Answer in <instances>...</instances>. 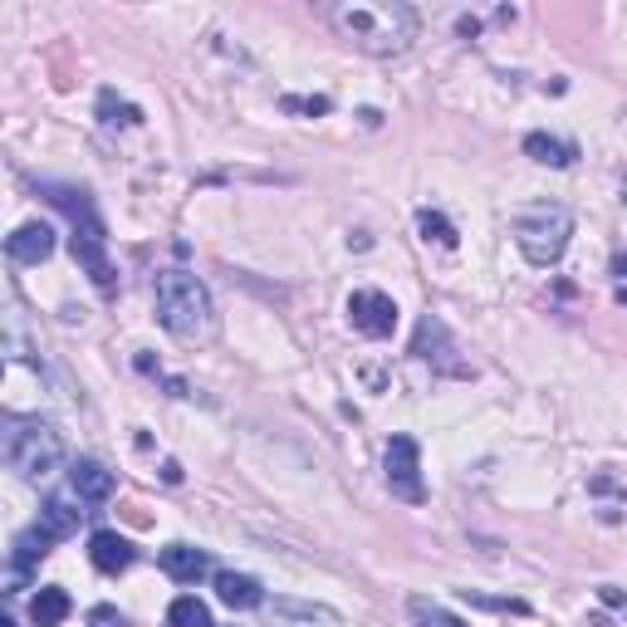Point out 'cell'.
Listing matches in <instances>:
<instances>
[{"label":"cell","mask_w":627,"mask_h":627,"mask_svg":"<svg viewBox=\"0 0 627 627\" xmlns=\"http://www.w3.org/2000/svg\"><path fill=\"white\" fill-rule=\"evenodd\" d=\"M323 15L348 45L378 59L402 55L417 39V10L407 0H343V5H329Z\"/></svg>","instance_id":"cell-1"},{"label":"cell","mask_w":627,"mask_h":627,"mask_svg":"<svg viewBox=\"0 0 627 627\" xmlns=\"http://www.w3.org/2000/svg\"><path fill=\"white\" fill-rule=\"evenodd\" d=\"M35 191L55 211L69 216V226H74V260L88 270V280H94L104 295H114L118 270H114V260H108V226H104V216H98L94 197H88L84 187H69V181H39Z\"/></svg>","instance_id":"cell-2"},{"label":"cell","mask_w":627,"mask_h":627,"mask_svg":"<svg viewBox=\"0 0 627 627\" xmlns=\"http://www.w3.org/2000/svg\"><path fill=\"white\" fill-rule=\"evenodd\" d=\"M153 299H157V323L171 333V339L201 343V339L216 333V305H211V289L201 285L191 270H162L157 285H153Z\"/></svg>","instance_id":"cell-3"},{"label":"cell","mask_w":627,"mask_h":627,"mask_svg":"<svg viewBox=\"0 0 627 627\" xmlns=\"http://www.w3.org/2000/svg\"><path fill=\"white\" fill-rule=\"evenodd\" d=\"M5 461L25 481H45L64 466V437L39 417H5Z\"/></svg>","instance_id":"cell-4"},{"label":"cell","mask_w":627,"mask_h":627,"mask_svg":"<svg viewBox=\"0 0 627 627\" xmlns=\"http://www.w3.org/2000/svg\"><path fill=\"white\" fill-rule=\"evenodd\" d=\"M569 236H573V216L564 206H530L514 216V246H520V256L530 260L534 270H554L564 260V250H569Z\"/></svg>","instance_id":"cell-5"},{"label":"cell","mask_w":627,"mask_h":627,"mask_svg":"<svg viewBox=\"0 0 627 627\" xmlns=\"http://www.w3.org/2000/svg\"><path fill=\"white\" fill-rule=\"evenodd\" d=\"M382 481H388L392 500L422 505L427 500V481H422V447L412 437H392L382 451Z\"/></svg>","instance_id":"cell-6"},{"label":"cell","mask_w":627,"mask_h":627,"mask_svg":"<svg viewBox=\"0 0 627 627\" xmlns=\"http://www.w3.org/2000/svg\"><path fill=\"white\" fill-rule=\"evenodd\" d=\"M412 353H417L422 363H431L437 372H447V378H471V363L461 358L457 339H451V329L437 319V314H427V319L417 323V339H412Z\"/></svg>","instance_id":"cell-7"},{"label":"cell","mask_w":627,"mask_h":627,"mask_svg":"<svg viewBox=\"0 0 627 627\" xmlns=\"http://www.w3.org/2000/svg\"><path fill=\"white\" fill-rule=\"evenodd\" d=\"M348 319L363 339H388L398 329V305L382 289H353L348 295Z\"/></svg>","instance_id":"cell-8"},{"label":"cell","mask_w":627,"mask_h":627,"mask_svg":"<svg viewBox=\"0 0 627 627\" xmlns=\"http://www.w3.org/2000/svg\"><path fill=\"white\" fill-rule=\"evenodd\" d=\"M114 471L104 466V461H74V466H69V495H74L79 505H104L108 495H114Z\"/></svg>","instance_id":"cell-9"},{"label":"cell","mask_w":627,"mask_h":627,"mask_svg":"<svg viewBox=\"0 0 627 627\" xmlns=\"http://www.w3.org/2000/svg\"><path fill=\"white\" fill-rule=\"evenodd\" d=\"M5 256L15 260V265H39V260L55 256V230H49L45 221H25V226L5 240Z\"/></svg>","instance_id":"cell-10"},{"label":"cell","mask_w":627,"mask_h":627,"mask_svg":"<svg viewBox=\"0 0 627 627\" xmlns=\"http://www.w3.org/2000/svg\"><path fill=\"white\" fill-rule=\"evenodd\" d=\"M157 564H162V573L177 583H201L211 573V554L197 549V544H167V549L157 554Z\"/></svg>","instance_id":"cell-11"},{"label":"cell","mask_w":627,"mask_h":627,"mask_svg":"<svg viewBox=\"0 0 627 627\" xmlns=\"http://www.w3.org/2000/svg\"><path fill=\"white\" fill-rule=\"evenodd\" d=\"M88 559H94V569H98V573H123V569H133L138 549L123 540V534L98 530L94 540H88Z\"/></svg>","instance_id":"cell-12"},{"label":"cell","mask_w":627,"mask_h":627,"mask_svg":"<svg viewBox=\"0 0 627 627\" xmlns=\"http://www.w3.org/2000/svg\"><path fill=\"white\" fill-rule=\"evenodd\" d=\"M216 599L226 603V608H260L265 603V589H260L250 573H216Z\"/></svg>","instance_id":"cell-13"},{"label":"cell","mask_w":627,"mask_h":627,"mask_svg":"<svg viewBox=\"0 0 627 627\" xmlns=\"http://www.w3.org/2000/svg\"><path fill=\"white\" fill-rule=\"evenodd\" d=\"M524 157L544 162V167H573V157H579V147L569 143V138H549V133H530L524 138Z\"/></svg>","instance_id":"cell-14"},{"label":"cell","mask_w":627,"mask_h":627,"mask_svg":"<svg viewBox=\"0 0 627 627\" xmlns=\"http://www.w3.org/2000/svg\"><path fill=\"white\" fill-rule=\"evenodd\" d=\"M69 608H74V603H69L64 589H39L35 599H29V623L35 627H59L69 618Z\"/></svg>","instance_id":"cell-15"},{"label":"cell","mask_w":627,"mask_h":627,"mask_svg":"<svg viewBox=\"0 0 627 627\" xmlns=\"http://www.w3.org/2000/svg\"><path fill=\"white\" fill-rule=\"evenodd\" d=\"M79 514L84 510H74V495H55V500H45V510H39V524H45L55 540H64V534L79 530Z\"/></svg>","instance_id":"cell-16"},{"label":"cell","mask_w":627,"mask_h":627,"mask_svg":"<svg viewBox=\"0 0 627 627\" xmlns=\"http://www.w3.org/2000/svg\"><path fill=\"white\" fill-rule=\"evenodd\" d=\"M49 544H55V534L45 530V524H29L25 534L15 540V573H25V569H35L39 559L49 554Z\"/></svg>","instance_id":"cell-17"},{"label":"cell","mask_w":627,"mask_h":627,"mask_svg":"<svg viewBox=\"0 0 627 627\" xmlns=\"http://www.w3.org/2000/svg\"><path fill=\"white\" fill-rule=\"evenodd\" d=\"M407 618H412V627H471L466 618H457L451 608L422 599V593H412V599H407Z\"/></svg>","instance_id":"cell-18"},{"label":"cell","mask_w":627,"mask_h":627,"mask_svg":"<svg viewBox=\"0 0 627 627\" xmlns=\"http://www.w3.org/2000/svg\"><path fill=\"white\" fill-rule=\"evenodd\" d=\"M167 627H216L206 613V603L197 599V593H181V599H171L167 608Z\"/></svg>","instance_id":"cell-19"},{"label":"cell","mask_w":627,"mask_h":627,"mask_svg":"<svg viewBox=\"0 0 627 627\" xmlns=\"http://www.w3.org/2000/svg\"><path fill=\"white\" fill-rule=\"evenodd\" d=\"M270 608L280 613V618H295V623H339V613L329 608V603H305V599H275Z\"/></svg>","instance_id":"cell-20"},{"label":"cell","mask_w":627,"mask_h":627,"mask_svg":"<svg viewBox=\"0 0 627 627\" xmlns=\"http://www.w3.org/2000/svg\"><path fill=\"white\" fill-rule=\"evenodd\" d=\"M417 230H422V240H437V246H457V226H451L447 216H441V211H427L422 206L417 211Z\"/></svg>","instance_id":"cell-21"},{"label":"cell","mask_w":627,"mask_h":627,"mask_svg":"<svg viewBox=\"0 0 627 627\" xmlns=\"http://www.w3.org/2000/svg\"><path fill=\"white\" fill-rule=\"evenodd\" d=\"M280 108H289V114H329V98H280Z\"/></svg>","instance_id":"cell-22"},{"label":"cell","mask_w":627,"mask_h":627,"mask_svg":"<svg viewBox=\"0 0 627 627\" xmlns=\"http://www.w3.org/2000/svg\"><path fill=\"white\" fill-rule=\"evenodd\" d=\"M94 627H128V623H123V613H114V608H94Z\"/></svg>","instance_id":"cell-23"},{"label":"cell","mask_w":627,"mask_h":627,"mask_svg":"<svg viewBox=\"0 0 627 627\" xmlns=\"http://www.w3.org/2000/svg\"><path fill=\"white\" fill-rule=\"evenodd\" d=\"M618 305H627V285H623V289H618Z\"/></svg>","instance_id":"cell-24"},{"label":"cell","mask_w":627,"mask_h":627,"mask_svg":"<svg viewBox=\"0 0 627 627\" xmlns=\"http://www.w3.org/2000/svg\"><path fill=\"white\" fill-rule=\"evenodd\" d=\"M0 627H15V623H10V618H5V623H0Z\"/></svg>","instance_id":"cell-25"}]
</instances>
